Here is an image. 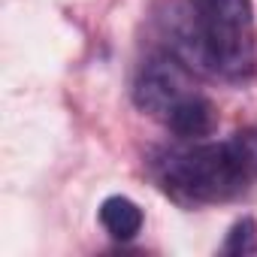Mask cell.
<instances>
[{
  "instance_id": "3957f363",
  "label": "cell",
  "mask_w": 257,
  "mask_h": 257,
  "mask_svg": "<svg viewBox=\"0 0 257 257\" xmlns=\"http://www.w3.org/2000/svg\"><path fill=\"white\" fill-rule=\"evenodd\" d=\"M191 67H185L176 55L170 52H161L155 58H149L140 73H137V82H134V103L149 112L152 118L158 121H167L173 115V109L188 100L197 88H194V79H191Z\"/></svg>"
},
{
  "instance_id": "6da1fadb",
  "label": "cell",
  "mask_w": 257,
  "mask_h": 257,
  "mask_svg": "<svg viewBox=\"0 0 257 257\" xmlns=\"http://www.w3.org/2000/svg\"><path fill=\"white\" fill-rule=\"evenodd\" d=\"M161 188L185 206L227 203L245 194L248 173L230 143H200L164 152L155 164Z\"/></svg>"
},
{
  "instance_id": "ba28073f",
  "label": "cell",
  "mask_w": 257,
  "mask_h": 257,
  "mask_svg": "<svg viewBox=\"0 0 257 257\" xmlns=\"http://www.w3.org/2000/svg\"><path fill=\"white\" fill-rule=\"evenodd\" d=\"M230 146H233L239 164L245 167V173L251 179H257V127H242V131H236Z\"/></svg>"
},
{
  "instance_id": "52a82bcc",
  "label": "cell",
  "mask_w": 257,
  "mask_h": 257,
  "mask_svg": "<svg viewBox=\"0 0 257 257\" xmlns=\"http://www.w3.org/2000/svg\"><path fill=\"white\" fill-rule=\"evenodd\" d=\"M251 251H257V224L254 218H239L224 239V254H251Z\"/></svg>"
},
{
  "instance_id": "277c9868",
  "label": "cell",
  "mask_w": 257,
  "mask_h": 257,
  "mask_svg": "<svg viewBox=\"0 0 257 257\" xmlns=\"http://www.w3.org/2000/svg\"><path fill=\"white\" fill-rule=\"evenodd\" d=\"M158 28H161V37H164V52L176 55L194 73H212V61H209V52H206L197 7L185 4V0H173L158 16Z\"/></svg>"
},
{
  "instance_id": "7a4b0ae2",
  "label": "cell",
  "mask_w": 257,
  "mask_h": 257,
  "mask_svg": "<svg viewBox=\"0 0 257 257\" xmlns=\"http://www.w3.org/2000/svg\"><path fill=\"white\" fill-rule=\"evenodd\" d=\"M212 73L245 82L254 73V4L251 0H194Z\"/></svg>"
},
{
  "instance_id": "8992f818",
  "label": "cell",
  "mask_w": 257,
  "mask_h": 257,
  "mask_svg": "<svg viewBox=\"0 0 257 257\" xmlns=\"http://www.w3.org/2000/svg\"><path fill=\"white\" fill-rule=\"evenodd\" d=\"M103 230L118 239V242H127V239H134L140 230H143V209L131 200V197H106L100 203V212H97Z\"/></svg>"
},
{
  "instance_id": "5b68a950",
  "label": "cell",
  "mask_w": 257,
  "mask_h": 257,
  "mask_svg": "<svg viewBox=\"0 0 257 257\" xmlns=\"http://www.w3.org/2000/svg\"><path fill=\"white\" fill-rule=\"evenodd\" d=\"M170 131L179 137V140H203L215 131V124H218V112L212 106L209 97H203L200 91H194L188 100H182L173 115L164 121Z\"/></svg>"
}]
</instances>
